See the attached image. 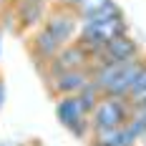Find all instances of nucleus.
I'll return each instance as SVG.
<instances>
[{"label": "nucleus", "instance_id": "nucleus-1", "mask_svg": "<svg viewBox=\"0 0 146 146\" xmlns=\"http://www.w3.org/2000/svg\"><path fill=\"white\" fill-rule=\"evenodd\" d=\"M129 33V23L123 13L113 15V18H103V20H93V18H78V43L88 50V56H96L106 43L116 40L121 35Z\"/></svg>", "mask_w": 146, "mask_h": 146}, {"label": "nucleus", "instance_id": "nucleus-2", "mask_svg": "<svg viewBox=\"0 0 146 146\" xmlns=\"http://www.w3.org/2000/svg\"><path fill=\"white\" fill-rule=\"evenodd\" d=\"M131 116V103L121 96H101L96 108L91 111V126L96 129H118Z\"/></svg>", "mask_w": 146, "mask_h": 146}, {"label": "nucleus", "instance_id": "nucleus-3", "mask_svg": "<svg viewBox=\"0 0 146 146\" xmlns=\"http://www.w3.org/2000/svg\"><path fill=\"white\" fill-rule=\"evenodd\" d=\"M139 56H144L139 40L131 38V33H126V35H121L116 40L106 43L96 56H91V66H101V63H129V60L139 58Z\"/></svg>", "mask_w": 146, "mask_h": 146}, {"label": "nucleus", "instance_id": "nucleus-4", "mask_svg": "<svg viewBox=\"0 0 146 146\" xmlns=\"http://www.w3.org/2000/svg\"><path fill=\"white\" fill-rule=\"evenodd\" d=\"M86 66H91V56H88V50L78 43V40H73V43L63 45L58 56L40 68V73H43L45 78H50V76H56V73L76 71V68H86Z\"/></svg>", "mask_w": 146, "mask_h": 146}, {"label": "nucleus", "instance_id": "nucleus-5", "mask_svg": "<svg viewBox=\"0 0 146 146\" xmlns=\"http://www.w3.org/2000/svg\"><path fill=\"white\" fill-rule=\"evenodd\" d=\"M43 28L50 30L63 45H68V43H73V40L78 38V15L73 13L71 8H60V5H56L50 13L45 15Z\"/></svg>", "mask_w": 146, "mask_h": 146}, {"label": "nucleus", "instance_id": "nucleus-6", "mask_svg": "<svg viewBox=\"0 0 146 146\" xmlns=\"http://www.w3.org/2000/svg\"><path fill=\"white\" fill-rule=\"evenodd\" d=\"M91 78H93V71H91V66H86V68H76V71L56 73V76H50L45 81H48V91L58 98V96H76V93H81V88L86 86Z\"/></svg>", "mask_w": 146, "mask_h": 146}, {"label": "nucleus", "instance_id": "nucleus-7", "mask_svg": "<svg viewBox=\"0 0 146 146\" xmlns=\"http://www.w3.org/2000/svg\"><path fill=\"white\" fill-rule=\"evenodd\" d=\"M60 48H63V43L50 30H45L43 25L35 28V33L30 35V53H33V58L38 60V68H43L45 63H50L60 53Z\"/></svg>", "mask_w": 146, "mask_h": 146}, {"label": "nucleus", "instance_id": "nucleus-8", "mask_svg": "<svg viewBox=\"0 0 146 146\" xmlns=\"http://www.w3.org/2000/svg\"><path fill=\"white\" fill-rule=\"evenodd\" d=\"M144 66H146V56H139V58L123 63L118 76L113 78V83L106 88L103 96H121V98H126L131 93V88H133V83H136V78H139V73H141Z\"/></svg>", "mask_w": 146, "mask_h": 146}, {"label": "nucleus", "instance_id": "nucleus-9", "mask_svg": "<svg viewBox=\"0 0 146 146\" xmlns=\"http://www.w3.org/2000/svg\"><path fill=\"white\" fill-rule=\"evenodd\" d=\"M45 15H48V0H18L15 5V18L20 30L40 28Z\"/></svg>", "mask_w": 146, "mask_h": 146}, {"label": "nucleus", "instance_id": "nucleus-10", "mask_svg": "<svg viewBox=\"0 0 146 146\" xmlns=\"http://www.w3.org/2000/svg\"><path fill=\"white\" fill-rule=\"evenodd\" d=\"M56 116H58V121L71 131L73 126H78L81 121H86L91 113L86 111V106L81 103L78 93H76V96H58V98H56Z\"/></svg>", "mask_w": 146, "mask_h": 146}, {"label": "nucleus", "instance_id": "nucleus-11", "mask_svg": "<svg viewBox=\"0 0 146 146\" xmlns=\"http://www.w3.org/2000/svg\"><path fill=\"white\" fill-rule=\"evenodd\" d=\"M88 141L91 146H121V126L118 129H96Z\"/></svg>", "mask_w": 146, "mask_h": 146}, {"label": "nucleus", "instance_id": "nucleus-12", "mask_svg": "<svg viewBox=\"0 0 146 146\" xmlns=\"http://www.w3.org/2000/svg\"><path fill=\"white\" fill-rule=\"evenodd\" d=\"M101 96H103V93H101V88L93 83V78H91L86 86L81 88V93H78V98H81V103L86 106V111H88V113L96 108V103L101 101Z\"/></svg>", "mask_w": 146, "mask_h": 146}, {"label": "nucleus", "instance_id": "nucleus-13", "mask_svg": "<svg viewBox=\"0 0 146 146\" xmlns=\"http://www.w3.org/2000/svg\"><path fill=\"white\" fill-rule=\"evenodd\" d=\"M108 3H113V0H78L73 5V13L78 15V18H83V15H91V13H96V10H101V8H106Z\"/></svg>", "mask_w": 146, "mask_h": 146}, {"label": "nucleus", "instance_id": "nucleus-14", "mask_svg": "<svg viewBox=\"0 0 146 146\" xmlns=\"http://www.w3.org/2000/svg\"><path fill=\"white\" fill-rule=\"evenodd\" d=\"M76 3H78V0H56V5H60V8H71V10H73Z\"/></svg>", "mask_w": 146, "mask_h": 146}, {"label": "nucleus", "instance_id": "nucleus-15", "mask_svg": "<svg viewBox=\"0 0 146 146\" xmlns=\"http://www.w3.org/2000/svg\"><path fill=\"white\" fill-rule=\"evenodd\" d=\"M5 96H8V91H5V83H3V78H0V108H3V103H5Z\"/></svg>", "mask_w": 146, "mask_h": 146}, {"label": "nucleus", "instance_id": "nucleus-16", "mask_svg": "<svg viewBox=\"0 0 146 146\" xmlns=\"http://www.w3.org/2000/svg\"><path fill=\"white\" fill-rule=\"evenodd\" d=\"M0 53H3V30H0Z\"/></svg>", "mask_w": 146, "mask_h": 146}, {"label": "nucleus", "instance_id": "nucleus-17", "mask_svg": "<svg viewBox=\"0 0 146 146\" xmlns=\"http://www.w3.org/2000/svg\"><path fill=\"white\" fill-rule=\"evenodd\" d=\"M3 5H5V0H0V8H3Z\"/></svg>", "mask_w": 146, "mask_h": 146}]
</instances>
